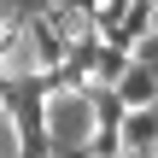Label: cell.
I'll list each match as a JSON object with an SVG mask.
<instances>
[{"instance_id":"5b68a950","label":"cell","mask_w":158,"mask_h":158,"mask_svg":"<svg viewBox=\"0 0 158 158\" xmlns=\"http://www.w3.org/2000/svg\"><path fill=\"white\" fill-rule=\"evenodd\" d=\"M129 70H135V53H123V47H100V59H94V82H100V88H117Z\"/></svg>"},{"instance_id":"3957f363","label":"cell","mask_w":158,"mask_h":158,"mask_svg":"<svg viewBox=\"0 0 158 158\" xmlns=\"http://www.w3.org/2000/svg\"><path fill=\"white\" fill-rule=\"evenodd\" d=\"M117 100H123L129 111H152V106H158V76L147 70V64H135V70L117 82Z\"/></svg>"},{"instance_id":"ba28073f","label":"cell","mask_w":158,"mask_h":158,"mask_svg":"<svg viewBox=\"0 0 158 158\" xmlns=\"http://www.w3.org/2000/svg\"><path fill=\"white\" fill-rule=\"evenodd\" d=\"M59 0H18V18H41V12H53Z\"/></svg>"},{"instance_id":"52a82bcc","label":"cell","mask_w":158,"mask_h":158,"mask_svg":"<svg viewBox=\"0 0 158 158\" xmlns=\"http://www.w3.org/2000/svg\"><path fill=\"white\" fill-rule=\"evenodd\" d=\"M135 64H147V70L158 76V29L147 35V41H135Z\"/></svg>"},{"instance_id":"7a4b0ae2","label":"cell","mask_w":158,"mask_h":158,"mask_svg":"<svg viewBox=\"0 0 158 158\" xmlns=\"http://www.w3.org/2000/svg\"><path fill=\"white\" fill-rule=\"evenodd\" d=\"M123 152H129V158H152L158 152V106L123 117Z\"/></svg>"},{"instance_id":"8fae6325","label":"cell","mask_w":158,"mask_h":158,"mask_svg":"<svg viewBox=\"0 0 158 158\" xmlns=\"http://www.w3.org/2000/svg\"><path fill=\"white\" fill-rule=\"evenodd\" d=\"M152 158H158V152H152Z\"/></svg>"},{"instance_id":"277c9868","label":"cell","mask_w":158,"mask_h":158,"mask_svg":"<svg viewBox=\"0 0 158 158\" xmlns=\"http://www.w3.org/2000/svg\"><path fill=\"white\" fill-rule=\"evenodd\" d=\"M88 106H94V129H123V117H129V106L117 100V88H88Z\"/></svg>"},{"instance_id":"30bf717a","label":"cell","mask_w":158,"mask_h":158,"mask_svg":"<svg viewBox=\"0 0 158 158\" xmlns=\"http://www.w3.org/2000/svg\"><path fill=\"white\" fill-rule=\"evenodd\" d=\"M0 29H6V18H0Z\"/></svg>"},{"instance_id":"9c48e42d","label":"cell","mask_w":158,"mask_h":158,"mask_svg":"<svg viewBox=\"0 0 158 158\" xmlns=\"http://www.w3.org/2000/svg\"><path fill=\"white\" fill-rule=\"evenodd\" d=\"M59 6H70V12H82V18H94V12H100V0H59Z\"/></svg>"},{"instance_id":"6da1fadb","label":"cell","mask_w":158,"mask_h":158,"mask_svg":"<svg viewBox=\"0 0 158 158\" xmlns=\"http://www.w3.org/2000/svg\"><path fill=\"white\" fill-rule=\"evenodd\" d=\"M23 23H29V53H35V64H41V70H59V64L70 59V41H64L47 18H23Z\"/></svg>"},{"instance_id":"8992f818","label":"cell","mask_w":158,"mask_h":158,"mask_svg":"<svg viewBox=\"0 0 158 158\" xmlns=\"http://www.w3.org/2000/svg\"><path fill=\"white\" fill-rule=\"evenodd\" d=\"M82 158H129L123 152V129H94L88 147H82Z\"/></svg>"}]
</instances>
